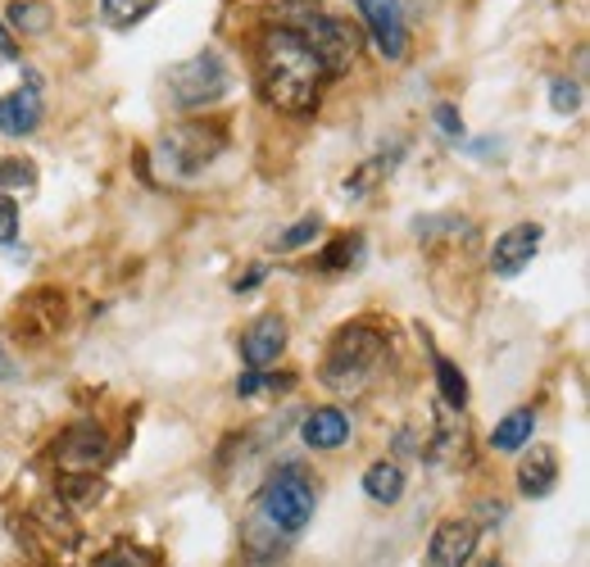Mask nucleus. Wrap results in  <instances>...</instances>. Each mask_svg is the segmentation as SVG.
I'll return each mask as SVG.
<instances>
[{
  "label": "nucleus",
  "mask_w": 590,
  "mask_h": 567,
  "mask_svg": "<svg viewBox=\"0 0 590 567\" xmlns=\"http://www.w3.org/2000/svg\"><path fill=\"white\" fill-rule=\"evenodd\" d=\"M14 337L18 341H50L64 327V295L55 287H41L33 295H23L14 308Z\"/></svg>",
  "instance_id": "nucleus-9"
},
{
  "label": "nucleus",
  "mask_w": 590,
  "mask_h": 567,
  "mask_svg": "<svg viewBox=\"0 0 590 567\" xmlns=\"http://www.w3.org/2000/svg\"><path fill=\"white\" fill-rule=\"evenodd\" d=\"M37 173L28 160H0V191H33Z\"/></svg>",
  "instance_id": "nucleus-24"
},
{
  "label": "nucleus",
  "mask_w": 590,
  "mask_h": 567,
  "mask_svg": "<svg viewBox=\"0 0 590 567\" xmlns=\"http://www.w3.org/2000/svg\"><path fill=\"white\" fill-rule=\"evenodd\" d=\"M105 458H110V441L96 423H73L55 445L60 477H96L100 468H105Z\"/></svg>",
  "instance_id": "nucleus-7"
},
{
  "label": "nucleus",
  "mask_w": 590,
  "mask_h": 567,
  "mask_svg": "<svg viewBox=\"0 0 590 567\" xmlns=\"http://www.w3.org/2000/svg\"><path fill=\"white\" fill-rule=\"evenodd\" d=\"M550 105L558 114H577L581 110V87L573 83V77H554L550 83Z\"/></svg>",
  "instance_id": "nucleus-27"
},
{
  "label": "nucleus",
  "mask_w": 590,
  "mask_h": 567,
  "mask_svg": "<svg viewBox=\"0 0 590 567\" xmlns=\"http://www.w3.org/2000/svg\"><path fill=\"white\" fill-rule=\"evenodd\" d=\"M481 567H504V563H500V558H486V563H481Z\"/></svg>",
  "instance_id": "nucleus-33"
},
{
  "label": "nucleus",
  "mask_w": 590,
  "mask_h": 567,
  "mask_svg": "<svg viewBox=\"0 0 590 567\" xmlns=\"http://www.w3.org/2000/svg\"><path fill=\"white\" fill-rule=\"evenodd\" d=\"M18 60V41L10 37V28L0 23V64H14Z\"/></svg>",
  "instance_id": "nucleus-31"
},
{
  "label": "nucleus",
  "mask_w": 590,
  "mask_h": 567,
  "mask_svg": "<svg viewBox=\"0 0 590 567\" xmlns=\"http://www.w3.org/2000/svg\"><path fill=\"white\" fill-rule=\"evenodd\" d=\"M436 386H441V400L454 408V414H464L468 408V377L459 373L445 354H436Z\"/></svg>",
  "instance_id": "nucleus-20"
},
{
  "label": "nucleus",
  "mask_w": 590,
  "mask_h": 567,
  "mask_svg": "<svg viewBox=\"0 0 590 567\" xmlns=\"http://www.w3.org/2000/svg\"><path fill=\"white\" fill-rule=\"evenodd\" d=\"M531 431H536V414H531V408H513L504 423H495L491 445H495L500 454H513V450H523V445L531 441Z\"/></svg>",
  "instance_id": "nucleus-18"
},
{
  "label": "nucleus",
  "mask_w": 590,
  "mask_h": 567,
  "mask_svg": "<svg viewBox=\"0 0 590 567\" xmlns=\"http://www.w3.org/2000/svg\"><path fill=\"white\" fill-rule=\"evenodd\" d=\"M223 146H227V137H223V127H214V123L168 127V133L160 137V146H155V168L164 177H196V173H204L218 160Z\"/></svg>",
  "instance_id": "nucleus-4"
},
{
  "label": "nucleus",
  "mask_w": 590,
  "mask_h": 567,
  "mask_svg": "<svg viewBox=\"0 0 590 567\" xmlns=\"http://www.w3.org/2000/svg\"><path fill=\"white\" fill-rule=\"evenodd\" d=\"M364 495L373 500V504H400V495H404V472L396 468V463H373V468L364 472Z\"/></svg>",
  "instance_id": "nucleus-16"
},
{
  "label": "nucleus",
  "mask_w": 590,
  "mask_h": 567,
  "mask_svg": "<svg viewBox=\"0 0 590 567\" xmlns=\"http://www.w3.org/2000/svg\"><path fill=\"white\" fill-rule=\"evenodd\" d=\"M387 337L368 323H350L337 331V341L327 345L323 358V386L331 395H359L377 377V368L387 364Z\"/></svg>",
  "instance_id": "nucleus-3"
},
{
  "label": "nucleus",
  "mask_w": 590,
  "mask_h": 567,
  "mask_svg": "<svg viewBox=\"0 0 590 567\" xmlns=\"http://www.w3.org/2000/svg\"><path fill=\"white\" fill-rule=\"evenodd\" d=\"M281 350H287V318H281V314H260L241 331V341H237V354H241L246 373L273 368L281 358Z\"/></svg>",
  "instance_id": "nucleus-10"
},
{
  "label": "nucleus",
  "mask_w": 590,
  "mask_h": 567,
  "mask_svg": "<svg viewBox=\"0 0 590 567\" xmlns=\"http://www.w3.org/2000/svg\"><path fill=\"white\" fill-rule=\"evenodd\" d=\"M350 5L359 10V18H364V28L373 37V46L381 50V60H404L409 50V33H404V10L400 0H350Z\"/></svg>",
  "instance_id": "nucleus-8"
},
{
  "label": "nucleus",
  "mask_w": 590,
  "mask_h": 567,
  "mask_svg": "<svg viewBox=\"0 0 590 567\" xmlns=\"http://www.w3.org/2000/svg\"><path fill=\"white\" fill-rule=\"evenodd\" d=\"M481 527L473 518H445L427 540V567H468L477 554Z\"/></svg>",
  "instance_id": "nucleus-11"
},
{
  "label": "nucleus",
  "mask_w": 590,
  "mask_h": 567,
  "mask_svg": "<svg viewBox=\"0 0 590 567\" xmlns=\"http://www.w3.org/2000/svg\"><path fill=\"white\" fill-rule=\"evenodd\" d=\"M227 87H233V73H227V64L214 55V50H204V55H191L177 68H168V100L177 110L214 105V100L227 96Z\"/></svg>",
  "instance_id": "nucleus-5"
},
{
  "label": "nucleus",
  "mask_w": 590,
  "mask_h": 567,
  "mask_svg": "<svg viewBox=\"0 0 590 567\" xmlns=\"http://www.w3.org/2000/svg\"><path fill=\"white\" fill-rule=\"evenodd\" d=\"M318 231H323V218H318V214H310V218H300V223H291L287 231H281V237L273 241V250H277V254H291V250H304V245H310V241L318 237Z\"/></svg>",
  "instance_id": "nucleus-23"
},
{
  "label": "nucleus",
  "mask_w": 590,
  "mask_h": 567,
  "mask_svg": "<svg viewBox=\"0 0 590 567\" xmlns=\"http://www.w3.org/2000/svg\"><path fill=\"white\" fill-rule=\"evenodd\" d=\"M436 127H441V137H450V141H464V114H459L454 105H436Z\"/></svg>",
  "instance_id": "nucleus-29"
},
{
  "label": "nucleus",
  "mask_w": 590,
  "mask_h": 567,
  "mask_svg": "<svg viewBox=\"0 0 590 567\" xmlns=\"http://www.w3.org/2000/svg\"><path fill=\"white\" fill-rule=\"evenodd\" d=\"M300 436H304V445H310V450H341L350 441V414H346V408H337V404H323V408H314V414L304 418Z\"/></svg>",
  "instance_id": "nucleus-14"
},
{
  "label": "nucleus",
  "mask_w": 590,
  "mask_h": 567,
  "mask_svg": "<svg viewBox=\"0 0 590 567\" xmlns=\"http://www.w3.org/2000/svg\"><path fill=\"white\" fill-rule=\"evenodd\" d=\"M359 260H364V237H359V231H346V237H337V241L323 250L318 268H323V273H346V268H354Z\"/></svg>",
  "instance_id": "nucleus-19"
},
{
  "label": "nucleus",
  "mask_w": 590,
  "mask_h": 567,
  "mask_svg": "<svg viewBox=\"0 0 590 567\" xmlns=\"http://www.w3.org/2000/svg\"><path fill=\"white\" fill-rule=\"evenodd\" d=\"M323 83L327 68L296 23H273L260 41V96L277 114H310Z\"/></svg>",
  "instance_id": "nucleus-2"
},
{
  "label": "nucleus",
  "mask_w": 590,
  "mask_h": 567,
  "mask_svg": "<svg viewBox=\"0 0 590 567\" xmlns=\"http://www.w3.org/2000/svg\"><path fill=\"white\" fill-rule=\"evenodd\" d=\"M558 486V458L550 445H531L527 458L518 463V491L527 500H545L550 491Z\"/></svg>",
  "instance_id": "nucleus-15"
},
{
  "label": "nucleus",
  "mask_w": 590,
  "mask_h": 567,
  "mask_svg": "<svg viewBox=\"0 0 590 567\" xmlns=\"http://www.w3.org/2000/svg\"><path fill=\"white\" fill-rule=\"evenodd\" d=\"M264 277H268V268H264V264H254V268H246V277H237V281H233V291H237V295L260 291V287H264Z\"/></svg>",
  "instance_id": "nucleus-30"
},
{
  "label": "nucleus",
  "mask_w": 590,
  "mask_h": 567,
  "mask_svg": "<svg viewBox=\"0 0 590 567\" xmlns=\"http://www.w3.org/2000/svg\"><path fill=\"white\" fill-rule=\"evenodd\" d=\"M41 123V77L23 73V87L0 96V133L5 137H33Z\"/></svg>",
  "instance_id": "nucleus-12"
},
{
  "label": "nucleus",
  "mask_w": 590,
  "mask_h": 567,
  "mask_svg": "<svg viewBox=\"0 0 590 567\" xmlns=\"http://www.w3.org/2000/svg\"><path fill=\"white\" fill-rule=\"evenodd\" d=\"M96 567H155V558H150L146 550H137V545H114V550H105L96 558Z\"/></svg>",
  "instance_id": "nucleus-26"
},
{
  "label": "nucleus",
  "mask_w": 590,
  "mask_h": 567,
  "mask_svg": "<svg viewBox=\"0 0 590 567\" xmlns=\"http://www.w3.org/2000/svg\"><path fill=\"white\" fill-rule=\"evenodd\" d=\"M5 23H10L14 33H23V37H41L50 23H55V14H50L46 0H10Z\"/></svg>",
  "instance_id": "nucleus-17"
},
{
  "label": "nucleus",
  "mask_w": 590,
  "mask_h": 567,
  "mask_svg": "<svg viewBox=\"0 0 590 567\" xmlns=\"http://www.w3.org/2000/svg\"><path fill=\"white\" fill-rule=\"evenodd\" d=\"M300 37L314 46V55L323 60L327 68V83L331 77H346L359 60V28L354 23H341V18H327V14H304L300 23Z\"/></svg>",
  "instance_id": "nucleus-6"
},
{
  "label": "nucleus",
  "mask_w": 590,
  "mask_h": 567,
  "mask_svg": "<svg viewBox=\"0 0 590 567\" xmlns=\"http://www.w3.org/2000/svg\"><path fill=\"white\" fill-rule=\"evenodd\" d=\"M18 241V204L10 196H0V245H14Z\"/></svg>",
  "instance_id": "nucleus-28"
},
{
  "label": "nucleus",
  "mask_w": 590,
  "mask_h": 567,
  "mask_svg": "<svg viewBox=\"0 0 590 567\" xmlns=\"http://www.w3.org/2000/svg\"><path fill=\"white\" fill-rule=\"evenodd\" d=\"M314 508H318L314 472L304 463H281L250 504V518L241 527V554L254 567H273L300 540V531L314 522Z\"/></svg>",
  "instance_id": "nucleus-1"
},
{
  "label": "nucleus",
  "mask_w": 590,
  "mask_h": 567,
  "mask_svg": "<svg viewBox=\"0 0 590 567\" xmlns=\"http://www.w3.org/2000/svg\"><path fill=\"white\" fill-rule=\"evenodd\" d=\"M155 5L160 0H100V14H105V23H114V28H133V23H141Z\"/></svg>",
  "instance_id": "nucleus-21"
},
{
  "label": "nucleus",
  "mask_w": 590,
  "mask_h": 567,
  "mask_svg": "<svg viewBox=\"0 0 590 567\" xmlns=\"http://www.w3.org/2000/svg\"><path fill=\"white\" fill-rule=\"evenodd\" d=\"M536 250H541V227L536 223L509 227L504 237H495V245H491V273L495 277H518L536 260Z\"/></svg>",
  "instance_id": "nucleus-13"
},
{
  "label": "nucleus",
  "mask_w": 590,
  "mask_h": 567,
  "mask_svg": "<svg viewBox=\"0 0 590 567\" xmlns=\"http://www.w3.org/2000/svg\"><path fill=\"white\" fill-rule=\"evenodd\" d=\"M18 377V368H14V358L5 354V350H0V381H14Z\"/></svg>",
  "instance_id": "nucleus-32"
},
{
  "label": "nucleus",
  "mask_w": 590,
  "mask_h": 567,
  "mask_svg": "<svg viewBox=\"0 0 590 567\" xmlns=\"http://www.w3.org/2000/svg\"><path fill=\"white\" fill-rule=\"evenodd\" d=\"M100 500L96 477H60V504H91Z\"/></svg>",
  "instance_id": "nucleus-25"
},
{
  "label": "nucleus",
  "mask_w": 590,
  "mask_h": 567,
  "mask_svg": "<svg viewBox=\"0 0 590 567\" xmlns=\"http://www.w3.org/2000/svg\"><path fill=\"white\" fill-rule=\"evenodd\" d=\"M287 386H291L287 373L260 368V373H241V377H237V395H241V400H254V395H268V391H287Z\"/></svg>",
  "instance_id": "nucleus-22"
}]
</instances>
